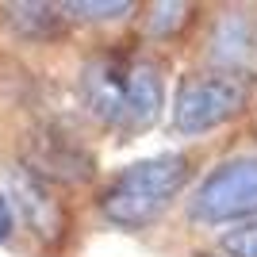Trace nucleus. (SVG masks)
I'll use <instances>...</instances> for the list:
<instances>
[{
    "label": "nucleus",
    "mask_w": 257,
    "mask_h": 257,
    "mask_svg": "<svg viewBox=\"0 0 257 257\" xmlns=\"http://www.w3.org/2000/svg\"><path fill=\"white\" fill-rule=\"evenodd\" d=\"M46 184H85L96 177V158L62 123H39L23 142V161Z\"/></svg>",
    "instance_id": "obj_5"
},
{
    "label": "nucleus",
    "mask_w": 257,
    "mask_h": 257,
    "mask_svg": "<svg viewBox=\"0 0 257 257\" xmlns=\"http://www.w3.org/2000/svg\"><path fill=\"white\" fill-rule=\"evenodd\" d=\"M196 257H211V253H196Z\"/></svg>",
    "instance_id": "obj_13"
},
{
    "label": "nucleus",
    "mask_w": 257,
    "mask_h": 257,
    "mask_svg": "<svg viewBox=\"0 0 257 257\" xmlns=\"http://www.w3.org/2000/svg\"><path fill=\"white\" fill-rule=\"evenodd\" d=\"M192 20V4H181V0H161L146 8V35L150 39H173L181 35Z\"/></svg>",
    "instance_id": "obj_9"
},
{
    "label": "nucleus",
    "mask_w": 257,
    "mask_h": 257,
    "mask_svg": "<svg viewBox=\"0 0 257 257\" xmlns=\"http://www.w3.org/2000/svg\"><path fill=\"white\" fill-rule=\"evenodd\" d=\"M12 234H16V211H12L8 196L0 192V246H4V242H8Z\"/></svg>",
    "instance_id": "obj_12"
},
{
    "label": "nucleus",
    "mask_w": 257,
    "mask_h": 257,
    "mask_svg": "<svg viewBox=\"0 0 257 257\" xmlns=\"http://www.w3.org/2000/svg\"><path fill=\"white\" fill-rule=\"evenodd\" d=\"M0 23L12 39L20 43H58L69 31L62 4H46V0H20V4H4L0 8Z\"/></svg>",
    "instance_id": "obj_8"
},
{
    "label": "nucleus",
    "mask_w": 257,
    "mask_h": 257,
    "mask_svg": "<svg viewBox=\"0 0 257 257\" xmlns=\"http://www.w3.org/2000/svg\"><path fill=\"white\" fill-rule=\"evenodd\" d=\"M211 62L226 73H242L257 58V20L246 8H226L211 27Z\"/></svg>",
    "instance_id": "obj_7"
},
{
    "label": "nucleus",
    "mask_w": 257,
    "mask_h": 257,
    "mask_svg": "<svg viewBox=\"0 0 257 257\" xmlns=\"http://www.w3.org/2000/svg\"><path fill=\"white\" fill-rule=\"evenodd\" d=\"M219 246H223L226 257H257V219L238 223L234 230H226Z\"/></svg>",
    "instance_id": "obj_11"
},
{
    "label": "nucleus",
    "mask_w": 257,
    "mask_h": 257,
    "mask_svg": "<svg viewBox=\"0 0 257 257\" xmlns=\"http://www.w3.org/2000/svg\"><path fill=\"white\" fill-rule=\"evenodd\" d=\"M65 20H88V23H107V20H123L135 12L131 0H69L62 4Z\"/></svg>",
    "instance_id": "obj_10"
},
{
    "label": "nucleus",
    "mask_w": 257,
    "mask_h": 257,
    "mask_svg": "<svg viewBox=\"0 0 257 257\" xmlns=\"http://www.w3.org/2000/svg\"><path fill=\"white\" fill-rule=\"evenodd\" d=\"M257 215V158L219 161L188 196V219L204 226L242 223Z\"/></svg>",
    "instance_id": "obj_4"
},
{
    "label": "nucleus",
    "mask_w": 257,
    "mask_h": 257,
    "mask_svg": "<svg viewBox=\"0 0 257 257\" xmlns=\"http://www.w3.org/2000/svg\"><path fill=\"white\" fill-rule=\"evenodd\" d=\"M81 104L100 127L115 135H142L161 119L165 81L161 69L131 50H100L81 65Z\"/></svg>",
    "instance_id": "obj_1"
},
{
    "label": "nucleus",
    "mask_w": 257,
    "mask_h": 257,
    "mask_svg": "<svg viewBox=\"0 0 257 257\" xmlns=\"http://www.w3.org/2000/svg\"><path fill=\"white\" fill-rule=\"evenodd\" d=\"M188 177H192L188 154H154V158H142L127 169H119L100 188L96 207L119 230H146L184 192Z\"/></svg>",
    "instance_id": "obj_2"
},
{
    "label": "nucleus",
    "mask_w": 257,
    "mask_h": 257,
    "mask_svg": "<svg viewBox=\"0 0 257 257\" xmlns=\"http://www.w3.org/2000/svg\"><path fill=\"white\" fill-rule=\"evenodd\" d=\"M4 177H8V204L27 223V230L43 242H58L65 230V207L58 204L54 188L43 177H35L27 165H12Z\"/></svg>",
    "instance_id": "obj_6"
},
{
    "label": "nucleus",
    "mask_w": 257,
    "mask_h": 257,
    "mask_svg": "<svg viewBox=\"0 0 257 257\" xmlns=\"http://www.w3.org/2000/svg\"><path fill=\"white\" fill-rule=\"evenodd\" d=\"M249 104V77L226 73V69H207V73H188L177 85L173 96V131L181 135H207L223 127L226 119L246 111Z\"/></svg>",
    "instance_id": "obj_3"
}]
</instances>
